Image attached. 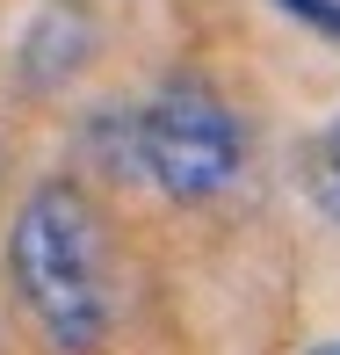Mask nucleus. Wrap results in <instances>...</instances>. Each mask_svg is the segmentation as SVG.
<instances>
[{"mask_svg": "<svg viewBox=\"0 0 340 355\" xmlns=\"http://www.w3.org/2000/svg\"><path fill=\"white\" fill-rule=\"evenodd\" d=\"M8 283L51 355H94L109 341V327H116L109 232L80 182L51 174L22 196V211L8 225Z\"/></svg>", "mask_w": 340, "mask_h": 355, "instance_id": "f257e3e1", "label": "nucleus"}, {"mask_svg": "<svg viewBox=\"0 0 340 355\" xmlns=\"http://www.w3.org/2000/svg\"><path fill=\"white\" fill-rule=\"evenodd\" d=\"M304 355H340V334H319V341L304 348Z\"/></svg>", "mask_w": 340, "mask_h": 355, "instance_id": "0eeeda50", "label": "nucleus"}, {"mask_svg": "<svg viewBox=\"0 0 340 355\" xmlns=\"http://www.w3.org/2000/svg\"><path fill=\"white\" fill-rule=\"evenodd\" d=\"M94 51H102V22L87 0H44L15 44V80L29 94H66L94 66Z\"/></svg>", "mask_w": 340, "mask_h": 355, "instance_id": "7ed1b4c3", "label": "nucleus"}, {"mask_svg": "<svg viewBox=\"0 0 340 355\" xmlns=\"http://www.w3.org/2000/svg\"><path fill=\"white\" fill-rule=\"evenodd\" d=\"M304 196H312V211L326 225H340V109L304 145Z\"/></svg>", "mask_w": 340, "mask_h": 355, "instance_id": "20e7f679", "label": "nucleus"}, {"mask_svg": "<svg viewBox=\"0 0 340 355\" xmlns=\"http://www.w3.org/2000/svg\"><path fill=\"white\" fill-rule=\"evenodd\" d=\"M87 153L109 174H138V109H94L87 116Z\"/></svg>", "mask_w": 340, "mask_h": 355, "instance_id": "39448f33", "label": "nucleus"}, {"mask_svg": "<svg viewBox=\"0 0 340 355\" xmlns=\"http://www.w3.org/2000/svg\"><path fill=\"white\" fill-rule=\"evenodd\" d=\"M283 22H297V29H312V37H326L340 44V0H268Z\"/></svg>", "mask_w": 340, "mask_h": 355, "instance_id": "423d86ee", "label": "nucleus"}, {"mask_svg": "<svg viewBox=\"0 0 340 355\" xmlns=\"http://www.w3.org/2000/svg\"><path fill=\"white\" fill-rule=\"evenodd\" d=\"M247 167V131L210 80L181 73L138 109V182L167 203H217Z\"/></svg>", "mask_w": 340, "mask_h": 355, "instance_id": "f03ea898", "label": "nucleus"}]
</instances>
